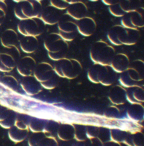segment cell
I'll return each mask as SVG.
<instances>
[{"label":"cell","instance_id":"1","mask_svg":"<svg viewBox=\"0 0 144 146\" xmlns=\"http://www.w3.org/2000/svg\"><path fill=\"white\" fill-rule=\"evenodd\" d=\"M140 32L138 29H131L116 25L112 26L107 33L108 40L115 46L135 45L138 41Z\"/></svg>","mask_w":144,"mask_h":146},{"label":"cell","instance_id":"2","mask_svg":"<svg viewBox=\"0 0 144 146\" xmlns=\"http://www.w3.org/2000/svg\"><path fill=\"white\" fill-rule=\"evenodd\" d=\"M44 44L51 60L57 61L65 58L69 45L59 33H51L48 35L44 39Z\"/></svg>","mask_w":144,"mask_h":146},{"label":"cell","instance_id":"3","mask_svg":"<svg viewBox=\"0 0 144 146\" xmlns=\"http://www.w3.org/2000/svg\"><path fill=\"white\" fill-rule=\"evenodd\" d=\"M90 54L91 60L95 63L110 65L115 51L114 48L106 41L99 40L93 43Z\"/></svg>","mask_w":144,"mask_h":146},{"label":"cell","instance_id":"4","mask_svg":"<svg viewBox=\"0 0 144 146\" xmlns=\"http://www.w3.org/2000/svg\"><path fill=\"white\" fill-rule=\"evenodd\" d=\"M115 72L110 65L95 63L89 70L88 76L90 80L93 83L110 85L115 78Z\"/></svg>","mask_w":144,"mask_h":146},{"label":"cell","instance_id":"5","mask_svg":"<svg viewBox=\"0 0 144 146\" xmlns=\"http://www.w3.org/2000/svg\"><path fill=\"white\" fill-rule=\"evenodd\" d=\"M40 1L37 0H24L17 3L14 13L19 19L40 17L42 9Z\"/></svg>","mask_w":144,"mask_h":146},{"label":"cell","instance_id":"6","mask_svg":"<svg viewBox=\"0 0 144 146\" xmlns=\"http://www.w3.org/2000/svg\"><path fill=\"white\" fill-rule=\"evenodd\" d=\"M54 69L59 76L74 79L80 75L82 70V66L78 60L65 57L57 61Z\"/></svg>","mask_w":144,"mask_h":146},{"label":"cell","instance_id":"7","mask_svg":"<svg viewBox=\"0 0 144 146\" xmlns=\"http://www.w3.org/2000/svg\"><path fill=\"white\" fill-rule=\"evenodd\" d=\"M45 24L40 17L20 20L18 24V31L24 36H40L45 29Z\"/></svg>","mask_w":144,"mask_h":146},{"label":"cell","instance_id":"8","mask_svg":"<svg viewBox=\"0 0 144 146\" xmlns=\"http://www.w3.org/2000/svg\"><path fill=\"white\" fill-rule=\"evenodd\" d=\"M67 14L62 15L58 24L59 34L67 42L75 39L78 33L76 22L70 19Z\"/></svg>","mask_w":144,"mask_h":146},{"label":"cell","instance_id":"9","mask_svg":"<svg viewBox=\"0 0 144 146\" xmlns=\"http://www.w3.org/2000/svg\"><path fill=\"white\" fill-rule=\"evenodd\" d=\"M138 60L134 61L133 65L129 66L123 72L120 76V82L125 86L135 85L137 82L143 80L140 67L137 66Z\"/></svg>","mask_w":144,"mask_h":146},{"label":"cell","instance_id":"10","mask_svg":"<svg viewBox=\"0 0 144 146\" xmlns=\"http://www.w3.org/2000/svg\"><path fill=\"white\" fill-rule=\"evenodd\" d=\"M122 17V25L127 28L138 29L144 26L143 8L140 7L136 10L128 12Z\"/></svg>","mask_w":144,"mask_h":146},{"label":"cell","instance_id":"11","mask_svg":"<svg viewBox=\"0 0 144 146\" xmlns=\"http://www.w3.org/2000/svg\"><path fill=\"white\" fill-rule=\"evenodd\" d=\"M56 74L52 65L42 62L36 64L33 75L39 82L42 83L49 80Z\"/></svg>","mask_w":144,"mask_h":146},{"label":"cell","instance_id":"12","mask_svg":"<svg viewBox=\"0 0 144 146\" xmlns=\"http://www.w3.org/2000/svg\"><path fill=\"white\" fill-rule=\"evenodd\" d=\"M60 11L51 5L46 6L43 8L40 18L45 24L54 25L58 24L63 15Z\"/></svg>","mask_w":144,"mask_h":146},{"label":"cell","instance_id":"13","mask_svg":"<svg viewBox=\"0 0 144 146\" xmlns=\"http://www.w3.org/2000/svg\"><path fill=\"white\" fill-rule=\"evenodd\" d=\"M36 64V61L33 57L25 56L18 61L17 69L20 75L23 77L32 76Z\"/></svg>","mask_w":144,"mask_h":146},{"label":"cell","instance_id":"14","mask_svg":"<svg viewBox=\"0 0 144 146\" xmlns=\"http://www.w3.org/2000/svg\"><path fill=\"white\" fill-rule=\"evenodd\" d=\"M76 25L78 32L85 37L91 36L94 34L96 29V21L93 18L89 17L76 20Z\"/></svg>","mask_w":144,"mask_h":146},{"label":"cell","instance_id":"15","mask_svg":"<svg viewBox=\"0 0 144 146\" xmlns=\"http://www.w3.org/2000/svg\"><path fill=\"white\" fill-rule=\"evenodd\" d=\"M21 86L27 94L31 96L38 94L42 89L40 82L33 76L24 77L21 83Z\"/></svg>","mask_w":144,"mask_h":146},{"label":"cell","instance_id":"16","mask_svg":"<svg viewBox=\"0 0 144 146\" xmlns=\"http://www.w3.org/2000/svg\"><path fill=\"white\" fill-rule=\"evenodd\" d=\"M66 14L74 20H80L87 16L88 7L84 2L79 1L69 4L66 9Z\"/></svg>","mask_w":144,"mask_h":146},{"label":"cell","instance_id":"17","mask_svg":"<svg viewBox=\"0 0 144 146\" xmlns=\"http://www.w3.org/2000/svg\"><path fill=\"white\" fill-rule=\"evenodd\" d=\"M2 45L7 48L16 47L19 44V38L17 33L12 29L4 31L1 36Z\"/></svg>","mask_w":144,"mask_h":146},{"label":"cell","instance_id":"18","mask_svg":"<svg viewBox=\"0 0 144 146\" xmlns=\"http://www.w3.org/2000/svg\"><path fill=\"white\" fill-rule=\"evenodd\" d=\"M130 64L128 56L123 53L115 54L113 57L110 66L116 72L122 73L126 70Z\"/></svg>","mask_w":144,"mask_h":146},{"label":"cell","instance_id":"19","mask_svg":"<svg viewBox=\"0 0 144 146\" xmlns=\"http://www.w3.org/2000/svg\"><path fill=\"white\" fill-rule=\"evenodd\" d=\"M39 44V40L36 37L32 36H24L19 42L22 51L28 54L35 52L38 49Z\"/></svg>","mask_w":144,"mask_h":146},{"label":"cell","instance_id":"20","mask_svg":"<svg viewBox=\"0 0 144 146\" xmlns=\"http://www.w3.org/2000/svg\"><path fill=\"white\" fill-rule=\"evenodd\" d=\"M17 63L13 56L7 53H0V71L9 72L15 67Z\"/></svg>","mask_w":144,"mask_h":146},{"label":"cell","instance_id":"21","mask_svg":"<svg viewBox=\"0 0 144 146\" xmlns=\"http://www.w3.org/2000/svg\"><path fill=\"white\" fill-rule=\"evenodd\" d=\"M28 129H22L17 128L15 125L10 129L9 131V136L10 139L13 142H22L27 137Z\"/></svg>","mask_w":144,"mask_h":146},{"label":"cell","instance_id":"22","mask_svg":"<svg viewBox=\"0 0 144 146\" xmlns=\"http://www.w3.org/2000/svg\"><path fill=\"white\" fill-rule=\"evenodd\" d=\"M117 2L122 9L126 13L141 7V0H118Z\"/></svg>","mask_w":144,"mask_h":146},{"label":"cell","instance_id":"23","mask_svg":"<svg viewBox=\"0 0 144 146\" xmlns=\"http://www.w3.org/2000/svg\"><path fill=\"white\" fill-rule=\"evenodd\" d=\"M45 125L43 121L40 119L34 118L30 120L29 128L33 132H42L43 131Z\"/></svg>","mask_w":144,"mask_h":146},{"label":"cell","instance_id":"24","mask_svg":"<svg viewBox=\"0 0 144 146\" xmlns=\"http://www.w3.org/2000/svg\"><path fill=\"white\" fill-rule=\"evenodd\" d=\"M1 83L6 86H9L11 89H14L15 86H18V83L17 80L13 76H5L0 80Z\"/></svg>","mask_w":144,"mask_h":146},{"label":"cell","instance_id":"25","mask_svg":"<svg viewBox=\"0 0 144 146\" xmlns=\"http://www.w3.org/2000/svg\"><path fill=\"white\" fill-rule=\"evenodd\" d=\"M44 133L42 132L34 133L29 138L28 144L30 146L40 145L41 142L44 138Z\"/></svg>","mask_w":144,"mask_h":146},{"label":"cell","instance_id":"26","mask_svg":"<svg viewBox=\"0 0 144 146\" xmlns=\"http://www.w3.org/2000/svg\"><path fill=\"white\" fill-rule=\"evenodd\" d=\"M16 118L15 114L10 112L6 119L0 122V125L4 129H10L15 125Z\"/></svg>","mask_w":144,"mask_h":146},{"label":"cell","instance_id":"27","mask_svg":"<svg viewBox=\"0 0 144 146\" xmlns=\"http://www.w3.org/2000/svg\"><path fill=\"white\" fill-rule=\"evenodd\" d=\"M30 120L24 116L17 117L16 118L14 125L19 129L25 130L28 129Z\"/></svg>","mask_w":144,"mask_h":146},{"label":"cell","instance_id":"28","mask_svg":"<svg viewBox=\"0 0 144 146\" xmlns=\"http://www.w3.org/2000/svg\"><path fill=\"white\" fill-rule=\"evenodd\" d=\"M109 10L110 13L116 17H123L126 14L121 8L117 2L115 4L109 6Z\"/></svg>","mask_w":144,"mask_h":146},{"label":"cell","instance_id":"29","mask_svg":"<svg viewBox=\"0 0 144 146\" xmlns=\"http://www.w3.org/2000/svg\"><path fill=\"white\" fill-rule=\"evenodd\" d=\"M50 3L51 6L60 10L66 9L69 5L64 0H50Z\"/></svg>","mask_w":144,"mask_h":146},{"label":"cell","instance_id":"30","mask_svg":"<svg viewBox=\"0 0 144 146\" xmlns=\"http://www.w3.org/2000/svg\"><path fill=\"white\" fill-rule=\"evenodd\" d=\"M57 74L55 75L53 77L46 82L40 83L42 86L44 88L48 89H52L54 88L56 86L58 82Z\"/></svg>","mask_w":144,"mask_h":146},{"label":"cell","instance_id":"31","mask_svg":"<svg viewBox=\"0 0 144 146\" xmlns=\"http://www.w3.org/2000/svg\"><path fill=\"white\" fill-rule=\"evenodd\" d=\"M7 11V6L5 1H0V26L2 24L6 18Z\"/></svg>","mask_w":144,"mask_h":146},{"label":"cell","instance_id":"32","mask_svg":"<svg viewBox=\"0 0 144 146\" xmlns=\"http://www.w3.org/2000/svg\"><path fill=\"white\" fill-rule=\"evenodd\" d=\"M10 112L8 110L2 105H0V122L6 119Z\"/></svg>","mask_w":144,"mask_h":146},{"label":"cell","instance_id":"33","mask_svg":"<svg viewBox=\"0 0 144 146\" xmlns=\"http://www.w3.org/2000/svg\"><path fill=\"white\" fill-rule=\"evenodd\" d=\"M102 2L107 5V6H111L117 3L118 0H102Z\"/></svg>","mask_w":144,"mask_h":146},{"label":"cell","instance_id":"34","mask_svg":"<svg viewBox=\"0 0 144 146\" xmlns=\"http://www.w3.org/2000/svg\"><path fill=\"white\" fill-rule=\"evenodd\" d=\"M64 1L70 4L74 3L76 2L79 1H80V0H64Z\"/></svg>","mask_w":144,"mask_h":146},{"label":"cell","instance_id":"35","mask_svg":"<svg viewBox=\"0 0 144 146\" xmlns=\"http://www.w3.org/2000/svg\"><path fill=\"white\" fill-rule=\"evenodd\" d=\"M14 1L16 2L17 3L18 2L21 1H24V0H13Z\"/></svg>","mask_w":144,"mask_h":146},{"label":"cell","instance_id":"36","mask_svg":"<svg viewBox=\"0 0 144 146\" xmlns=\"http://www.w3.org/2000/svg\"><path fill=\"white\" fill-rule=\"evenodd\" d=\"M90 1H91L93 2H96L97 1H99V0H89Z\"/></svg>","mask_w":144,"mask_h":146},{"label":"cell","instance_id":"37","mask_svg":"<svg viewBox=\"0 0 144 146\" xmlns=\"http://www.w3.org/2000/svg\"><path fill=\"white\" fill-rule=\"evenodd\" d=\"M6 0H0V1H5Z\"/></svg>","mask_w":144,"mask_h":146},{"label":"cell","instance_id":"38","mask_svg":"<svg viewBox=\"0 0 144 146\" xmlns=\"http://www.w3.org/2000/svg\"><path fill=\"white\" fill-rule=\"evenodd\" d=\"M37 1H42V0H37Z\"/></svg>","mask_w":144,"mask_h":146}]
</instances>
